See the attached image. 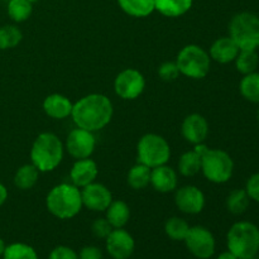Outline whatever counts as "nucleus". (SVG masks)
I'll return each mask as SVG.
<instances>
[{"label":"nucleus","mask_w":259,"mask_h":259,"mask_svg":"<svg viewBox=\"0 0 259 259\" xmlns=\"http://www.w3.org/2000/svg\"><path fill=\"white\" fill-rule=\"evenodd\" d=\"M113 114V103L108 96L103 94H89L73 104L71 118L77 128L95 133L110 123Z\"/></svg>","instance_id":"obj_1"},{"label":"nucleus","mask_w":259,"mask_h":259,"mask_svg":"<svg viewBox=\"0 0 259 259\" xmlns=\"http://www.w3.org/2000/svg\"><path fill=\"white\" fill-rule=\"evenodd\" d=\"M195 149L201 154V172L212 184H227L234 174V161L228 152L209 148L205 143L196 144Z\"/></svg>","instance_id":"obj_2"},{"label":"nucleus","mask_w":259,"mask_h":259,"mask_svg":"<svg viewBox=\"0 0 259 259\" xmlns=\"http://www.w3.org/2000/svg\"><path fill=\"white\" fill-rule=\"evenodd\" d=\"M46 206L48 211L58 219H72L83 206L81 190L75 185L66 182L56 185L46 197Z\"/></svg>","instance_id":"obj_3"},{"label":"nucleus","mask_w":259,"mask_h":259,"mask_svg":"<svg viewBox=\"0 0 259 259\" xmlns=\"http://www.w3.org/2000/svg\"><path fill=\"white\" fill-rule=\"evenodd\" d=\"M65 146L56 134L45 132L34 139L30 148V161L39 172H52L61 164Z\"/></svg>","instance_id":"obj_4"},{"label":"nucleus","mask_w":259,"mask_h":259,"mask_svg":"<svg viewBox=\"0 0 259 259\" xmlns=\"http://www.w3.org/2000/svg\"><path fill=\"white\" fill-rule=\"evenodd\" d=\"M228 250L238 259H252L259 252V228L250 222H238L227 234Z\"/></svg>","instance_id":"obj_5"},{"label":"nucleus","mask_w":259,"mask_h":259,"mask_svg":"<svg viewBox=\"0 0 259 259\" xmlns=\"http://www.w3.org/2000/svg\"><path fill=\"white\" fill-rule=\"evenodd\" d=\"M229 37L239 50L257 51L259 48V17L254 13L242 12L229 22Z\"/></svg>","instance_id":"obj_6"},{"label":"nucleus","mask_w":259,"mask_h":259,"mask_svg":"<svg viewBox=\"0 0 259 259\" xmlns=\"http://www.w3.org/2000/svg\"><path fill=\"white\" fill-rule=\"evenodd\" d=\"M176 63L181 75L192 80H201L209 75L211 58L209 52L200 46L187 45L177 55Z\"/></svg>","instance_id":"obj_7"},{"label":"nucleus","mask_w":259,"mask_h":259,"mask_svg":"<svg viewBox=\"0 0 259 259\" xmlns=\"http://www.w3.org/2000/svg\"><path fill=\"white\" fill-rule=\"evenodd\" d=\"M137 157L139 163L146 164L149 168H154L167 164L171 158V147L159 134H144L137 146Z\"/></svg>","instance_id":"obj_8"},{"label":"nucleus","mask_w":259,"mask_h":259,"mask_svg":"<svg viewBox=\"0 0 259 259\" xmlns=\"http://www.w3.org/2000/svg\"><path fill=\"white\" fill-rule=\"evenodd\" d=\"M184 242L189 252L199 259L211 258L217 249V242L212 233L207 228L200 225L190 227Z\"/></svg>","instance_id":"obj_9"},{"label":"nucleus","mask_w":259,"mask_h":259,"mask_svg":"<svg viewBox=\"0 0 259 259\" xmlns=\"http://www.w3.org/2000/svg\"><path fill=\"white\" fill-rule=\"evenodd\" d=\"M146 89V78L136 68H125L116 75L114 91L123 100H136Z\"/></svg>","instance_id":"obj_10"},{"label":"nucleus","mask_w":259,"mask_h":259,"mask_svg":"<svg viewBox=\"0 0 259 259\" xmlns=\"http://www.w3.org/2000/svg\"><path fill=\"white\" fill-rule=\"evenodd\" d=\"M95 147L96 139L93 132L77 126L72 129L66 138L65 149L75 159L90 158L95 151Z\"/></svg>","instance_id":"obj_11"},{"label":"nucleus","mask_w":259,"mask_h":259,"mask_svg":"<svg viewBox=\"0 0 259 259\" xmlns=\"http://www.w3.org/2000/svg\"><path fill=\"white\" fill-rule=\"evenodd\" d=\"M175 204L177 209L185 214H200L205 207V195L199 187L194 185H187V186L176 189Z\"/></svg>","instance_id":"obj_12"},{"label":"nucleus","mask_w":259,"mask_h":259,"mask_svg":"<svg viewBox=\"0 0 259 259\" xmlns=\"http://www.w3.org/2000/svg\"><path fill=\"white\" fill-rule=\"evenodd\" d=\"M106 252L113 259H129L136 249L134 238L124 228L113 229L105 239Z\"/></svg>","instance_id":"obj_13"},{"label":"nucleus","mask_w":259,"mask_h":259,"mask_svg":"<svg viewBox=\"0 0 259 259\" xmlns=\"http://www.w3.org/2000/svg\"><path fill=\"white\" fill-rule=\"evenodd\" d=\"M82 205L91 211L103 212L109 207L113 201V194L103 184L93 182L81 190Z\"/></svg>","instance_id":"obj_14"},{"label":"nucleus","mask_w":259,"mask_h":259,"mask_svg":"<svg viewBox=\"0 0 259 259\" xmlns=\"http://www.w3.org/2000/svg\"><path fill=\"white\" fill-rule=\"evenodd\" d=\"M181 132L182 137L194 146L205 143L209 136V123L201 114H190L182 121Z\"/></svg>","instance_id":"obj_15"},{"label":"nucleus","mask_w":259,"mask_h":259,"mask_svg":"<svg viewBox=\"0 0 259 259\" xmlns=\"http://www.w3.org/2000/svg\"><path fill=\"white\" fill-rule=\"evenodd\" d=\"M98 175V164H96V162L94 159H76V162L71 167L70 180L72 182V185H75L78 189H82V187L95 182Z\"/></svg>","instance_id":"obj_16"},{"label":"nucleus","mask_w":259,"mask_h":259,"mask_svg":"<svg viewBox=\"0 0 259 259\" xmlns=\"http://www.w3.org/2000/svg\"><path fill=\"white\" fill-rule=\"evenodd\" d=\"M151 185L156 191L161 194H168L175 191L179 185V176L172 167L167 164L154 167L151 172Z\"/></svg>","instance_id":"obj_17"},{"label":"nucleus","mask_w":259,"mask_h":259,"mask_svg":"<svg viewBox=\"0 0 259 259\" xmlns=\"http://www.w3.org/2000/svg\"><path fill=\"white\" fill-rule=\"evenodd\" d=\"M239 51L240 50L237 43L229 35H227V37L218 38L212 42L209 50V55L211 61L222 63V65H227V63L234 62Z\"/></svg>","instance_id":"obj_18"},{"label":"nucleus","mask_w":259,"mask_h":259,"mask_svg":"<svg viewBox=\"0 0 259 259\" xmlns=\"http://www.w3.org/2000/svg\"><path fill=\"white\" fill-rule=\"evenodd\" d=\"M42 108L43 111L50 118L62 120V119L71 116L73 103L65 95H61V94H51V95H48L43 100Z\"/></svg>","instance_id":"obj_19"},{"label":"nucleus","mask_w":259,"mask_h":259,"mask_svg":"<svg viewBox=\"0 0 259 259\" xmlns=\"http://www.w3.org/2000/svg\"><path fill=\"white\" fill-rule=\"evenodd\" d=\"M105 212L106 219L114 229L124 228L131 219V207L123 200H113Z\"/></svg>","instance_id":"obj_20"},{"label":"nucleus","mask_w":259,"mask_h":259,"mask_svg":"<svg viewBox=\"0 0 259 259\" xmlns=\"http://www.w3.org/2000/svg\"><path fill=\"white\" fill-rule=\"evenodd\" d=\"M194 0H154L157 12L168 18L185 15L192 8Z\"/></svg>","instance_id":"obj_21"},{"label":"nucleus","mask_w":259,"mask_h":259,"mask_svg":"<svg viewBox=\"0 0 259 259\" xmlns=\"http://www.w3.org/2000/svg\"><path fill=\"white\" fill-rule=\"evenodd\" d=\"M120 9L134 18H146L156 10L154 0H118Z\"/></svg>","instance_id":"obj_22"},{"label":"nucleus","mask_w":259,"mask_h":259,"mask_svg":"<svg viewBox=\"0 0 259 259\" xmlns=\"http://www.w3.org/2000/svg\"><path fill=\"white\" fill-rule=\"evenodd\" d=\"M177 169L185 177H192L201 171V154L196 149H191L180 157Z\"/></svg>","instance_id":"obj_23"},{"label":"nucleus","mask_w":259,"mask_h":259,"mask_svg":"<svg viewBox=\"0 0 259 259\" xmlns=\"http://www.w3.org/2000/svg\"><path fill=\"white\" fill-rule=\"evenodd\" d=\"M39 177V171L33 163L23 164L14 175V185L19 190H30L35 186Z\"/></svg>","instance_id":"obj_24"},{"label":"nucleus","mask_w":259,"mask_h":259,"mask_svg":"<svg viewBox=\"0 0 259 259\" xmlns=\"http://www.w3.org/2000/svg\"><path fill=\"white\" fill-rule=\"evenodd\" d=\"M151 172L152 168L143 163H137L129 169L126 181L133 190H143L148 185H151Z\"/></svg>","instance_id":"obj_25"},{"label":"nucleus","mask_w":259,"mask_h":259,"mask_svg":"<svg viewBox=\"0 0 259 259\" xmlns=\"http://www.w3.org/2000/svg\"><path fill=\"white\" fill-rule=\"evenodd\" d=\"M250 199L244 189H235L228 195L225 200V206L228 211L233 215H242L248 210Z\"/></svg>","instance_id":"obj_26"},{"label":"nucleus","mask_w":259,"mask_h":259,"mask_svg":"<svg viewBox=\"0 0 259 259\" xmlns=\"http://www.w3.org/2000/svg\"><path fill=\"white\" fill-rule=\"evenodd\" d=\"M240 95L247 101L253 104H259V72L248 73L243 76L239 83Z\"/></svg>","instance_id":"obj_27"},{"label":"nucleus","mask_w":259,"mask_h":259,"mask_svg":"<svg viewBox=\"0 0 259 259\" xmlns=\"http://www.w3.org/2000/svg\"><path fill=\"white\" fill-rule=\"evenodd\" d=\"M234 62L238 72L244 76L257 71L259 66V56L257 51L240 50Z\"/></svg>","instance_id":"obj_28"},{"label":"nucleus","mask_w":259,"mask_h":259,"mask_svg":"<svg viewBox=\"0 0 259 259\" xmlns=\"http://www.w3.org/2000/svg\"><path fill=\"white\" fill-rule=\"evenodd\" d=\"M190 230L189 223L179 217L169 218L164 224V233L167 237L176 242H184Z\"/></svg>","instance_id":"obj_29"},{"label":"nucleus","mask_w":259,"mask_h":259,"mask_svg":"<svg viewBox=\"0 0 259 259\" xmlns=\"http://www.w3.org/2000/svg\"><path fill=\"white\" fill-rule=\"evenodd\" d=\"M33 4L28 0H9L8 15L15 23L25 22L32 15Z\"/></svg>","instance_id":"obj_30"},{"label":"nucleus","mask_w":259,"mask_h":259,"mask_svg":"<svg viewBox=\"0 0 259 259\" xmlns=\"http://www.w3.org/2000/svg\"><path fill=\"white\" fill-rule=\"evenodd\" d=\"M23 39V33L17 25H3L0 27V50H12L17 47Z\"/></svg>","instance_id":"obj_31"},{"label":"nucleus","mask_w":259,"mask_h":259,"mask_svg":"<svg viewBox=\"0 0 259 259\" xmlns=\"http://www.w3.org/2000/svg\"><path fill=\"white\" fill-rule=\"evenodd\" d=\"M3 259H38L35 249L25 243H13L5 247Z\"/></svg>","instance_id":"obj_32"},{"label":"nucleus","mask_w":259,"mask_h":259,"mask_svg":"<svg viewBox=\"0 0 259 259\" xmlns=\"http://www.w3.org/2000/svg\"><path fill=\"white\" fill-rule=\"evenodd\" d=\"M180 75L181 73L177 67L176 61H166L158 67L159 78L162 81H166V82H172V81L177 80Z\"/></svg>","instance_id":"obj_33"},{"label":"nucleus","mask_w":259,"mask_h":259,"mask_svg":"<svg viewBox=\"0 0 259 259\" xmlns=\"http://www.w3.org/2000/svg\"><path fill=\"white\" fill-rule=\"evenodd\" d=\"M114 228L111 227L110 223L108 222L106 218H99V219H95V222L91 225V232L99 239H106L108 235L110 234L111 230Z\"/></svg>","instance_id":"obj_34"},{"label":"nucleus","mask_w":259,"mask_h":259,"mask_svg":"<svg viewBox=\"0 0 259 259\" xmlns=\"http://www.w3.org/2000/svg\"><path fill=\"white\" fill-rule=\"evenodd\" d=\"M245 191L249 196L250 201H255L259 204V172L253 174L245 184Z\"/></svg>","instance_id":"obj_35"},{"label":"nucleus","mask_w":259,"mask_h":259,"mask_svg":"<svg viewBox=\"0 0 259 259\" xmlns=\"http://www.w3.org/2000/svg\"><path fill=\"white\" fill-rule=\"evenodd\" d=\"M50 259H78V254L70 247L58 245L50 253Z\"/></svg>","instance_id":"obj_36"},{"label":"nucleus","mask_w":259,"mask_h":259,"mask_svg":"<svg viewBox=\"0 0 259 259\" xmlns=\"http://www.w3.org/2000/svg\"><path fill=\"white\" fill-rule=\"evenodd\" d=\"M78 259H103V252H101L100 248L88 245L80 250Z\"/></svg>","instance_id":"obj_37"},{"label":"nucleus","mask_w":259,"mask_h":259,"mask_svg":"<svg viewBox=\"0 0 259 259\" xmlns=\"http://www.w3.org/2000/svg\"><path fill=\"white\" fill-rule=\"evenodd\" d=\"M7 200H8V190L7 187L0 182V207L5 204Z\"/></svg>","instance_id":"obj_38"},{"label":"nucleus","mask_w":259,"mask_h":259,"mask_svg":"<svg viewBox=\"0 0 259 259\" xmlns=\"http://www.w3.org/2000/svg\"><path fill=\"white\" fill-rule=\"evenodd\" d=\"M217 259H238V258L235 257V255L233 254L232 252H229V250H227V252L220 253V254L217 257Z\"/></svg>","instance_id":"obj_39"},{"label":"nucleus","mask_w":259,"mask_h":259,"mask_svg":"<svg viewBox=\"0 0 259 259\" xmlns=\"http://www.w3.org/2000/svg\"><path fill=\"white\" fill-rule=\"evenodd\" d=\"M5 247H7V245H5L4 240H3L2 238H0V255H3V253H4Z\"/></svg>","instance_id":"obj_40"},{"label":"nucleus","mask_w":259,"mask_h":259,"mask_svg":"<svg viewBox=\"0 0 259 259\" xmlns=\"http://www.w3.org/2000/svg\"><path fill=\"white\" fill-rule=\"evenodd\" d=\"M28 2L32 3V4H34V3H35V2H38V0H28Z\"/></svg>","instance_id":"obj_41"},{"label":"nucleus","mask_w":259,"mask_h":259,"mask_svg":"<svg viewBox=\"0 0 259 259\" xmlns=\"http://www.w3.org/2000/svg\"><path fill=\"white\" fill-rule=\"evenodd\" d=\"M257 118H258V121H259V109H258V111H257Z\"/></svg>","instance_id":"obj_42"},{"label":"nucleus","mask_w":259,"mask_h":259,"mask_svg":"<svg viewBox=\"0 0 259 259\" xmlns=\"http://www.w3.org/2000/svg\"><path fill=\"white\" fill-rule=\"evenodd\" d=\"M252 259H254V258H252Z\"/></svg>","instance_id":"obj_43"},{"label":"nucleus","mask_w":259,"mask_h":259,"mask_svg":"<svg viewBox=\"0 0 259 259\" xmlns=\"http://www.w3.org/2000/svg\"><path fill=\"white\" fill-rule=\"evenodd\" d=\"M258 253H259V252H258Z\"/></svg>","instance_id":"obj_44"}]
</instances>
